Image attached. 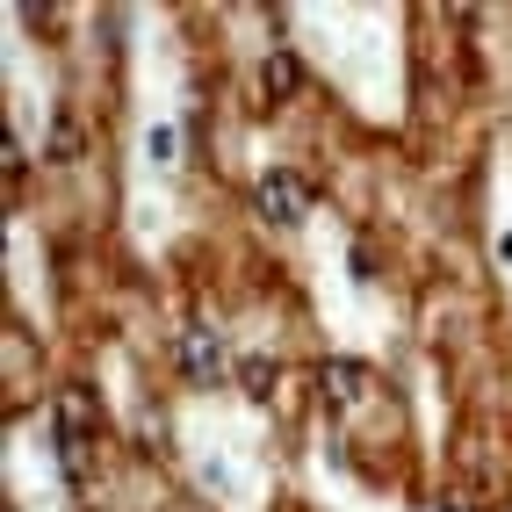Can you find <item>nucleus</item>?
Wrapping results in <instances>:
<instances>
[{
  "instance_id": "obj_1",
  "label": "nucleus",
  "mask_w": 512,
  "mask_h": 512,
  "mask_svg": "<svg viewBox=\"0 0 512 512\" xmlns=\"http://www.w3.org/2000/svg\"><path fill=\"white\" fill-rule=\"evenodd\" d=\"M260 217H267V224H282V231L311 217V188H303V174H289V166L260 174Z\"/></svg>"
},
{
  "instance_id": "obj_2",
  "label": "nucleus",
  "mask_w": 512,
  "mask_h": 512,
  "mask_svg": "<svg viewBox=\"0 0 512 512\" xmlns=\"http://www.w3.org/2000/svg\"><path fill=\"white\" fill-rule=\"evenodd\" d=\"M181 368H188V383H202V390H210V383H224V347H217V332H210V318H188L181 325Z\"/></svg>"
},
{
  "instance_id": "obj_3",
  "label": "nucleus",
  "mask_w": 512,
  "mask_h": 512,
  "mask_svg": "<svg viewBox=\"0 0 512 512\" xmlns=\"http://www.w3.org/2000/svg\"><path fill=\"white\" fill-rule=\"evenodd\" d=\"M361 390H368V375H361V361H325V397L347 412V404H361Z\"/></svg>"
},
{
  "instance_id": "obj_4",
  "label": "nucleus",
  "mask_w": 512,
  "mask_h": 512,
  "mask_svg": "<svg viewBox=\"0 0 512 512\" xmlns=\"http://www.w3.org/2000/svg\"><path fill=\"white\" fill-rule=\"evenodd\" d=\"M260 80H267V101H289L303 73H296V58H289V51H275V58H267V65H260Z\"/></svg>"
},
{
  "instance_id": "obj_5",
  "label": "nucleus",
  "mask_w": 512,
  "mask_h": 512,
  "mask_svg": "<svg viewBox=\"0 0 512 512\" xmlns=\"http://www.w3.org/2000/svg\"><path fill=\"white\" fill-rule=\"evenodd\" d=\"M58 462H65L73 484H87V433L80 426H58Z\"/></svg>"
},
{
  "instance_id": "obj_6",
  "label": "nucleus",
  "mask_w": 512,
  "mask_h": 512,
  "mask_svg": "<svg viewBox=\"0 0 512 512\" xmlns=\"http://www.w3.org/2000/svg\"><path fill=\"white\" fill-rule=\"evenodd\" d=\"M238 383H246L253 397H275V361H267V354H253L246 368H238Z\"/></svg>"
},
{
  "instance_id": "obj_7",
  "label": "nucleus",
  "mask_w": 512,
  "mask_h": 512,
  "mask_svg": "<svg viewBox=\"0 0 512 512\" xmlns=\"http://www.w3.org/2000/svg\"><path fill=\"white\" fill-rule=\"evenodd\" d=\"M73 152H80V123L58 109V123H51V159H73Z\"/></svg>"
},
{
  "instance_id": "obj_8",
  "label": "nucleus",
  "mask_w": 512,
  "mask_h": 512,
  "mask_svg": "<svg viewBox=\"0 0 512 512\" xmlns=\"http://www.w3.org/2000/svg\"><path fill=\"white\" fill-rule=\"evenodd\" d=\"M145 152L166 166V159H174V130H152V138H145Z\"/></svg>"
}]
</instances>
